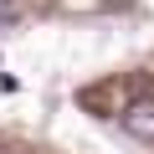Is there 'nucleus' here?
<instances>
[{
	"label": "nucleus",
	"instance_id": "obj_1",
	"mask_svg": "<svg viewBox=\"0 0 154 154\" xmlns=\"http://www.w3.org/2000/svg\"><path fill=\"white\" fill-rule=\"evenodd\" d=\"M118 123H123V134H134V139L154 144V98H139V103H128Z\"/></svg>",
	"mask_w": 154,
	"mask_h": 154
},
{
	"label": "nucleus",
	"instance_id": "obj_2",
	"mask_svg": "<svg viewBox=\"0 0 154 154\" xmlns=\"http://www.w3.org/2000/svg\"><path fill=\"white\" fill-rule=\"evenodd\" d=\"M11 21H16V0H0V31H5Z\"/></svg>",
	"mask_w": 154,
	"mask_h": 154
},
{
	"label": "nucleus",
	"instance_id": "obj_3",
	"mask_svg": "<svg viewBox=\"0 0 154 154\" xmlns=\"http://www.w3.org/2000/svg\"><path fill=\"white\" fill-rule=\"evenodd\" d=\"M0 154H11V149H0Z\"/></svg>",
	"mask_w": 154,
	"mask_h": 154
}]
</instances>
